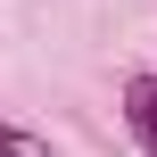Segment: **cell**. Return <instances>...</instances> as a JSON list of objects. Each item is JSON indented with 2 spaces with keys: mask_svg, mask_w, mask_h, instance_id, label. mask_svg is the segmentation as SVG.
Masks as SVG:
<instances>
[{
  "mask_svg": "<svg viewBox=\"0 0 157 157\" xmlns=\"http://www.w3.org/2000/svg\"><path fill=\"white\" fill-rule=\"evenodd\" d=\"M0 157H50V141L25 132V124H0Z\"/></svg>",
  "mask_w": 157,
  "mask_h": 157,
  "instance_id": "cell-2",
  "label": "cell"
},
{
  "mask_svg": "<svg viewBox=\"0 0 157 157\" xmlns=\"http://www.w3.org/2000/svg\"><path fill=\"white\" fill-rule=\"evenodd\" d=\"M124 124H132V141L157 157V75H132V83H124Z\"/></svg>",
  "mask_w": 157,
  "mask_h": 157,
  "instance_id": "cell-1",
  "label": "cell"
}]
</instances>
